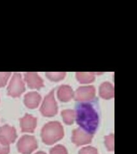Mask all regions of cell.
Instances as JSON below:
<instances>
[{
  "mask_svg": "<svg viewBox=\"0 0 137 154\" xmlns=\"http://www.w3.org/2000/svg\"><path fill=\"white\" fill-rule=\"evenodd\" d=\"M25 85L21 79V74L16 73L8 87V94L12 97H17L24 92Z\"/></svg>",
  "mask_w": 137,
  "mask_h": 154,
  "instance_id": "277c9868",
  "label": "cell"
},
{
  "mask_svg": "<svg viewBox=\"0 0 137 154\" xmlns=\"http://www.w3.org/2000/svg\"><path fill=\"white\" fill-rule=\"evenodd\" d=\"M63 136V127L58 121L49 122L42 130L41 137L43 142L47 144H53L61 140Z\"/></svg>",
  "mask_w": 137,
  "mask_h": 154,
  "instance_id": "7a4b0ae2",
  "label": "cell"
},
{
  "mask_svg": "<svg viewBox=\"0 0 137 154\" xmlns=\"http://www.w3.org/2000/svg\"><path fill=\"white\" fill-rule=\"evenodd\" d=\"M93 135L81 128H77L73 131L72 141L77 146L84 145L91 142Z\"/></svg>",
  "mask_w": 137,
  "mask_h": 154,
  "instance_id": "8992f818",
  "label": "cell"
},
{
  "mask_svg": "<svg viewBox=\"0 0 137 154\" xmlns=\"http://www.w3.org/2000/svg\"><path fill=\"white\" fill-rule=\"evenodd\" d=\"M47 78L52 81H59L65 78L66 73L65 72H50L47 73Z\"/></svg>",
  "mask_w": 137,
  "mask_h": 154,
  "instance_id": "2e32d148",
  "label": "cell"
},
{
  "mask_svg": "<svg viewBox=\"0 0 137 154\" xmlns=\"http://www.w3.org/2000/svg\"><path fill=\"white\" fill-rule=\"evenodd\" d=\"M25 78L30 88L39 89L44 86L43 79L36 73L33 72L26 73Z\"/></svg>",
  "mask_w": 137,
  "mask_h": 154,
  "instance_id": "9c48e42d",
  "label": "cell"
},
{
  "mask_svg": "<svg viewBox=\"0 0 137 154\" xmlns=\"http://www.w3.org/2000/svg\"><path fill=\"white\" fill-rule=\"evenodd\" d=\"M75 100L77 101H90L95 96V88L93 86L81 87L76 90L74 95Z\"/></svg>",
  "mask_w": 137,
  "mask_h": 154,
  "instance_id": "5b68a950",
  "label": "cell"
},
{
  "mask_svg": "<svg viewBox=\"0 0 137 154\" xmlns=\"http://www.w3.org/2000/svg\"><path fill=\"white\" fill-rule=\"evenodd\" d=\"M18 149L23 153H30L37 148V143L32 136L25 135L18 142Z\"/></svg>",
  "mask_w": 137,
  "mask_h": 154,
  "instance_id": "52a82bcc",
  "label": "cell"
},
{
  "mask_svg": "<svg viewBox=\"0 0 137 154\" xmlns=\"http://www.w3.org/2000/svg\"><path fill=\"white\" fill-rule=\"evenodd\" d=\"M9 151L8 144L0 140V154H7Z\"/></svg>",
  "mask_w": 137,
  "mask_h": 154,
  "instance_id": "44dd1931",
  "label": "cell"
},
{
  "mask_svg": "<svg viewBox=\"0 0 137 154\" xmlns=\"http://www.w3.org/2000/svg\"><path fill=\"white\" fill-rule=\"evenodd\" d=\"M57 111L58 107L54 97V90H53L45 97L41 108V112L44 116L52 117L57 114Z\"/></svg>",
  "mask_w": 137,
  "mask_h": 154,
  "instance_id": "3957f363",
  "label": "cell"
},
{
  "mask_svg": "<svg viewBox=\"0 0 137 154\" xmlns=\"http://www.w3.org/2000/svg\"><path fill=\"white\" fill-rule=\"evenodd\" d=\"M63 121L66 125H70L74 123L75 119V113L72 110H65L61 113Z\"/></svg>",
  "mask_w": 137,
  "mask_h": 154,
  "instance_id": "9a60e30c",
  "label": "cell"
},
{
  "mask_svg": "<svg viewBox=\"0 0 137 154\" xmlns=\"http://www.w3.org/2000/svg\"><path fill=\"white\" fill-rule=\"evenodd\" d=\"M50 154H68V152L66 150V148L61 145V144H58L56 146L52 148L50 151Z\"/></svg>",
  "mask_w": 137,
  "mask_h": 154,
  "instance_id": "ac0fdd59",
  "label": "cell"
},
{
  "mask_svg": "<svg viewBox=\"0 0 137 154\" xmlns=\"http://www.w3.org/2000/svg\"><path fill=\"white\" fill-rule=\"evenodd\" d=\"M99 94L100 97L105 99H109L114 97L115 91L113 86L109 82H104L100 86Z\"/></svg>",
  "mask_w": 137,
  "mask_h": 154,
  "instance_id": "7c38bea8",
  "label": "cell"
},
{
  "mask_svg": "<svg viewBox=\"0 0 137 154\" xmlns=\"http://www.w3.org/2000/svg\"><path fill=\"white\" fill-rule=\"evenodd\" d=\"M74 92L72 88L68 85H62L59 88L57 91V97L62 102H68L71 100Z\"/></svg>",
  "mask_w": 137,
  "mask_h": 154,
  "instance_id": "8fae6325",
  "label": "cell"
},
{
  "mask_svg": "<svg viewBox=\"0 0 137 154\" xmlns=\"http://www.w3.org/2000/svg\"><path fill=\"white\" fill-rule=\"evenodd\" d=\"M16 138L15 129L8 125L3 126L0 128V140L8 144L12 143Z\"/></svg>",
  "mask_w": 137,
  "mask_h": 154,
  "instance_id": "ba28073f",
  "label": "cell"
},
{
  "mask_svg": "<svg viewBox=\"0 0 137 154\" xmlns=\"http://www.w3.org/2000/svg\"><path fill=\"white\" fill-rule=\"evenodd\" d=\"M36 154H46V153H44V152H39L37 153Z\"/></svg>",
  "mask_w": 137,
  "mask_h": 154,
  "instance_id": "7402d4cb",
  "label": "cell"
},
{
  "mask_svg": "<svg viewBox=\"0 0 137 154\" xmlns=\"http://www.w3.org/2000/svg\"><path fill=\"white\" fill-rule=\"evenodd\" d=\"M105 144L109 151L114 150V134H110L105 137Z\"/></svg>",
  "mask_w": 137,
  "mask_h": 154,
  "instance_id": "e0dca14e",
  "label": "cell"
},
{
  "mask_svg": "<svg viewBox=\"0 0 137 154\" xmlns=\"http://www.w3.org/2000/svg\"><path fill=\"white\" fill-rule=\"evenodd\" d=\"M79 154H98L97 150L92 146H86L79 152Z\"/></svg>",
  "mask_w": 137,
  "mask_h": 154,
  "instance_id": "d6986e66",
  "label": "cell"
},
{
  "mask_svg": "<svg viewBox=\"0 0 137 154\" xmlns=\"http://www.w3.org/2000/svg\"><path fill=\"white\" fill-rule=\"evenodd\" d=\"M76 121L86 132L93 135L99 125V116L93 106L88 103H82L77 107Z\"/></svg>",
  "mask_w": 137,
  "mask_h": 154,
  "instance_id": "6da1fadb",
  "label": "cell"
},
{
  "mask_svg": "<svg viewBox=\"0 0 137 154\" xmlns=\"http://www.w3.org/2000/svg\"><path fill=\"white\" fill-rule=\"evenodd\" d=\"M11 73H7V72L2 73V72H0V87H3L6 85L7 81Z\"/></svg>",
  "mask_w": 137,
  "mask_h": 154,
  "instance_id": "ffe728a7",
  "label": "cell"
},
{
  "mask_svg": "<svg viewBox=\"0 0 137 154\" xmlns=\"http://www.w3.org/2000/svg\"><path fill=\"white\" fill-rule=\"evenodd\" d=\"M41 101V96L37 92H30L25 97V103L30 108H36Z\"/></svg>",
  "mask_w": 137,
  "mask_h": 154,
  "instance_id": "4fadbf2b",
  "label": "cell"
},
{
  "mask_svg": "<svg viewBox=\"0 0 137 154\" xmlns=\"http://www.w3.org/2000/svg\"><path fill=\"white\" fill-rule=\"evenodd\" d=\"M76 78L81 83H90L95 80V74L91 72H78Z\"/></svg>",
  "mask_w": 137,
  "mask_h": 154,
  "instance_id": "5bb4252c",
  "label": "cell"
},
{
  "mask_svg": "<svg viewBox=\"0 0 137 154\" xmlns=\"http://www.w3.org/2000/svg\"><path fill=\"white\" fill-rule=\"evenodd\" d=\"M36 126V119L30 115L26 114L21 119V127L23 132H32Z\"/></svg>",
  "mask_w": 137,
  "mask_h": 154,
  "instance_id": "30bf717a",
  "label": "cell"
}]
</instances>
